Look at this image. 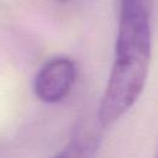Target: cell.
<instances>
[{"mask_svg": "<svg viewBox=\"0 0 158 158\" xmlns=\"http://www.w3.org/2000/svg\"><path fill=\"white\" fill-rule=\"evenodd\" d=\"M151 54V0H120L114 64L98 111L101 126L114 125L139 99Z\"/></svg>", "mask_w": 158, "mask_h": 158, "instance_id": "obj_1", "label": "cell"}, {"mask_svg": "<svg viewBox=\"0 0 158 158\" xmlns=\"http://www.w3.org/2000/svg\"><path fill=\"white\" fill-rule=\"evenodd\" d=\"M77 79V65L67 57L47 60L35 77L36 96L49 104L59 102L68 96Z\"/></svg>", "mask_w": 158, "mask_h": 158, "instance_id": "obj_2", "label": "cell"}, {"mask_svg": "<svg viewBox=\"0 0 158 158\" xmlns=\"http://www.w3.org/2000/svg\"><path fill=\"white\" fill-rule=\"evenodd\" d=\"M100 144L99 136L83 132L74 136L70 142L52 158H93Z\"/></svg>", "mask_w": 158, "mask_h": 158, "instance_id": "obj_3", "label": "cell"}, {"mask_svg": "<svg viewBox=\"0 0 158 158\" xmlns=\"http://www.w3.org/2000/svg\"><path fill=\"white\" fill-rule=\"evenodd\" d=\"M59 1H69V0H59Z\"/></svg>", "mask_w": 158, "mask_h": 158, "instance_id": "obj_4", "label": "cell"}, {"mask_svg": "<svg viewBox=\"0 0 158 158\" xmlns=\"http://www.w3.org/2000/svg\"><path fill=\"white\" fill-rule=\"evenodd\" d=\"M157 158H158V154H157Z\"/></svg>", "mask_w": 158, "mask_h": 158, "instance_id": "obj_5", "label": "cell"}]
</instances>
